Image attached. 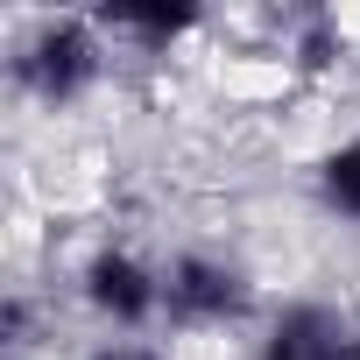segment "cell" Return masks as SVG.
I'll return each instance as SVG.
<instances>
[{
	"label": "cell",
	"instance_id": "obj_1",
	"mask_svg": "<svg viewBox=\"0 0 360 360\" xmlns=\"http://www.w3.org/2000/svg\"><path fill=\"white\" fill-rule=\"evenodd\" d=\"M106 57H113V43H106L99 15H36V22H22V36L8 50V78L29 106L71 113L106 85Z\"/></svg>",
	"mask_w": 360,
	"mask_h": 360
},
{
	"label": "cell",
	"instance_id": "obj_2",
	"mask_svg": "<svg viewBox=\"0 0 360 360\" xmlns=\"http://www.w3.org/2000/svg\"><path fill=\"white\" fill-rule=\"evenodd\" d=\"M255 318V276L219 248H176L162 262V325L169 332H233Z\"/></svg>",
	"mask_w": 360,
	"mask_h": 360
},
{
	"label": "cell",
	"instance_id": "obj_3",
	"mask_svg": "<svg viewBox=\"0 0 360 360\" xmlns=\"http://www.w3.org/2000/svg\"><path fill=\"white\" fill-rule=\"evenodd\" d=\"M78 304L113 332V339H141L148 325H162V262L106 240L78 262Z\"/></svg>",
	"mask_w": 360,
	"mask_h": 360
},
{
	"label": "cell",
	"instance_id": "obj_4",
	"mask_svg": "<svg viewBox=\"0 0 360 360\" xmlns=\"http://www.w3.org/2000/svg\"><path fill=\"white\" fill-rule=\"evenodd\" d=\"M346 332H353V325H346L332 304H318V297H297V304H283V311L262 325V339H255V360H339Z\"/></svg>",
	"mask_w": 360,
	"mask_h": 360
},
{
	"label": "cell",
	"instance_id": "obj_5",
	"mask_svg": "<svg viewBox=\"0 0 360 360\" xmlns=\"http://www.w3.org/2000/svg\"><path fill=\"white\" fill-rule=\"evenodd\" d=\"M113 50H141V57H169L176 43H191L205 29V8H106L99 15Z\"/></svg>",
	"mask_w": 360,
	"mask_h": 360
},
{
	"label": "cell",
	"instance_id": "obj_6",
	"mask_svg": "<svg viewBox=\"0 0 360 360\" xmlns=\"http://www.w3.org/2000/svg\"><path fill=\"white\" fill-rule=\"evenodd\" d=\"M311 198H318L325 219H339V226L360 233V134L332 141V148L311 162Z\"/></svg>",
	"mask_w": 360,
	"mask_h": 360
},
{
	"label": "cell",
	"instance_id": "obj_7",
	"mask_svg": "<svg viewBox=\"0 0 360 360\" xmlns=\"http://www.w3.org/2000/svg\"><path fill=\"white\" fill-rule=\"evenodd\" d=\"M297 57H304V71H325L332 57H346V36H339V22L311 15V22H304V43H297Z\"/></svg>",
	"mask_w": 360,
	"mask_h": 360
},
{
	"label": "cell",
	"instance_id": "obj_8",
	"mask_svg": "<svg viewBox=\"0 0 360 360\" xmlns=\"http://www.w3.org/2000/svg\"><path fill=\"white\" fill-rule=\"evenodd\" d=\"M0 339H8V353H29V346H36V304H29L22 290L0 304Z\"/></svg>",
	"mask_w": 360,
	"mask_h": 360
},
{
	"label": "cell",
	"instance_id": "obj_9",
	"mask_svg": "<svg viewBox=\"0 0 360 360\" xmlns=\"http://www.w3.org/2000/svg\"><path fill=\"white\" fill-rule=\"evenodd\" d=\"M92 360H169V353L148 339H106V346H92Z\"/></svg>",
	"mask_w": 360,
	"mask_h": 360
},
{
	"label": "cell",
	"instance_id": "obj_10",
	"mask_svg": "<svg viewBox=\"0 0 360 360\" xmlns=\"http://www.w3.org/2000/svg\"><path fill=\"white\" fill-rule=\"evenodd\" d=\"M339 360H360V325L346 332V346H339Z\"/></svg>",
	"mask_w": 360,
	"mask_h": 360
}]
</instances>
